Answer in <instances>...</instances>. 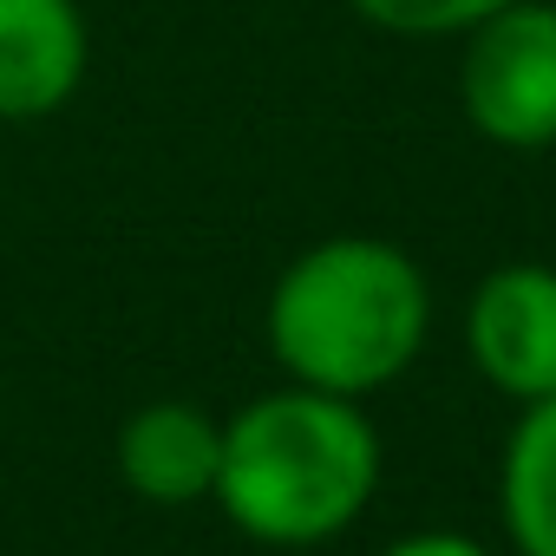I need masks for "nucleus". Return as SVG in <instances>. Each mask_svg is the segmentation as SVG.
Returning a JSON list of instances; mask_svg holds the SVG:
<instances>
[{"mask_svg":"<svg viewBox=\"0 0 556 556\" xmlns=\"http://www.w3.org/2000/svg\"><path fill=\"white\" fill-rule=\"evenodd\" d=\"M387 445L367 400L282 380L223 419L216 510L262 549H321L380 497Z\"/></svg>","mask_w":556,"mask_h":556,"instance_id":"obj_1","label":"nucleus"},{"mask_svg":"<svg viewBox=\"0 0 556 556\" xmlns=\"http://www.w3.org/2000/svg\"><path fill=\"white\" fill-rule=\"evenodd\" d=\"M262 334L295 387L374 400L426 354L432 282L387 236H328L275 275Z\"/></svg>","mask_w":556,"mask_h":556,"instance_id":"obj_2","label":"nucleus"},{"mask_svg":"<svg viewBox=\"0 0 556 556\" xmlns=\"http://www.w3.org/2000/svg\"><path fill=\"white\" fill-rule=\"evenodd\" d=\"M458 112L497 151H556V0H510L465 34Z\"/></svg>","mask_w":556,"mask_h":556,"instance_id":"obj_3","label":"nucleus"},{"mask_svg":"<svg viewBox=\"0 0 556 556\" xmlns=\"http://www.w3.org/2000/svg\"><path fill=\"white\" fill-rule=\"evenodd\" d=\"M465 354L491 393L530 406L556 393V268L497 262L465 302Z\"/></svg>","mask_w":556,"mask_h":556,"instance_id":"obj_4","label":"nucleus"},{"mask_svg":"<svg viewBox=\"0 0 556 556\" xmlns=\"http://www.w3.org/2000/svg\"><path fill=\"white\" fill-rule=\"evenodd\" d=\"M92 27L79 0H0V125H34L79 99Z\"/></svg>","mask_w":556,"mask_h":556,"instance_id":"obj_5","label":"nucleus"},{"mask_svg":"<svg viewBox=\"0 0 556 556\" xmlns=\"http://www.w3.org/2000/svg\"><path fill=\"white\" fill-rule=\"evenodd\" d=\"M216 458H223V419L203 413L197 400H151L112 439L118 484L164 510L203 504L216 491Z\"/></svg>","mask_w":556,"mask_h":556,"instance_id":"obj_6","label":"nucleus"},{"mask_svg":"<svg viewBox=\"0 0 556 556\" xmlns=\"http://www.w3.org/2000/svg\"><path fill=\"white\" fill-rule=\"evenodd\" d=\"M497 523L510 556H556V393L517 406L497 452Z\"/></svg>","mask_w":556,"mask_h":556,"instance_id":"obj_7","label":"nucleus"},{"mask_svg":"<svg viewBox=\"0 0 556 556\" xmlns=\"http://www.w3.org/2000/svg\"><path fill=\"white\" fill-rule=\"evenodd\" d=\"M348 8L387 40H465L510 0H348Z\"/></svg>","mask_w":556,"mask_h":556,"instance_id":"obj_8","label":"nucleus"},{"mask_svg":"<svg viewBox=\"0 0 556 556\" xmlns=\"http://www.w3.org/2000/svg\"><path fill=\"white\" fill-rule=\"evenodd\" d=\"M380 556H497V549L478 543V536H465V530H413V536L387 543Z\"/></svg>","mask_w":556,"mask_h":556,"instance_id":"obj_9","label":"nucleus"}]
</instances>
